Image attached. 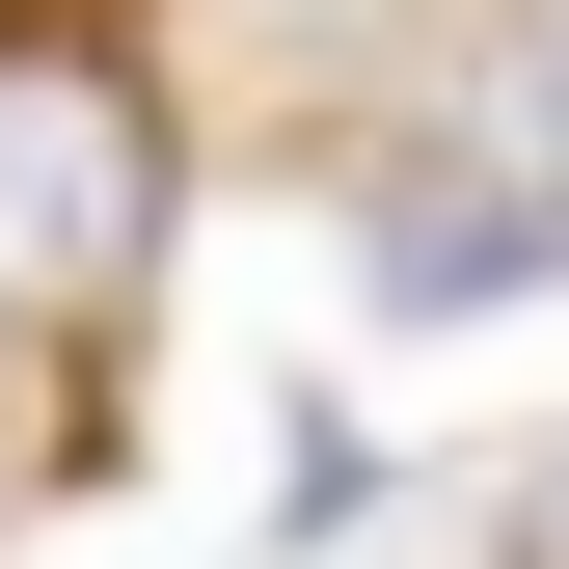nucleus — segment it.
I'll list each match as a JSON object with an SVG mask.
<instances>
[{
    "label": "nucleus",
    "mask_w": 569,
    "mask_h": 569,
    "mask_svg": "<svg viewBox=\"0 0 569 569\" xmlns=\"http://www.w3.org/2000/svg\"><path fill=\"white\" fill-rule=\"evenodd\" d=\"M136 271H163V82L0 28V299L28 326H136Z\"/></svg>",
    "instance_id": "obj_1"
},
{
    "label": "nucleus",
    "mask_w": 569,
    "mask_h": 569,
    "mask_svg": "<svg viewBox=\"0 0 569 569\" xmlns=\"http://www.w3.org/2000/svg\"><path fill=\"white\" fill-rule=\"evenodd\" d=\"M435 136H461V163H488V190H516V218H542V244H569V0H516V28H488V54H461V109H435Z\"/></svg>",
    "instance_id": "obj_2"
},
{
    "label": "nucleus",
    "mask_w": 569,
    "mask_h": 569,
    "mask_svg": "<svg viewBox=\"0 0 569 569\" xmlns=\"http://www.w3.org/2000/svg\"><path fill=\"white\" fill-rule=\"evenodd\" d=\"M488 542H516V569H569V435H542L516 488H488Z\"/></svg>",
    "instance_id": "obj_3"
},
{
    "label": "nucleus",
    "mask_w": 569,
    "mask_h": 569,
    "mask_svg": "<svg viewBox=\"0 0 569 569\" xmlns=\"http://www.w3.org/2000/svg\"><path fill=\"white\" fill-rule=\"evenodd\" d=\"M0 352H28V299H0Z\"/></svg>",
    "instance_id": "obj_4"
}]
</instances>
